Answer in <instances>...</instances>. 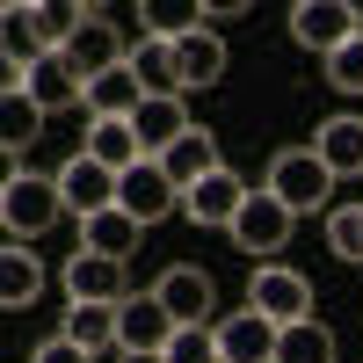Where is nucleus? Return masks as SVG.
Here are the masks:
<instances>
[{
  "label": "nucleus",
  "instance_id": "f257e3e1",
  "mask_svg": "<svg viewBox=\"0 0 363 363\" xmlns=\"http://www.w3.org/2000/svg\"><path fill=\"white\" fill-rule=\"evenodd\" d=\"M58 218H66L58 174H29V167H15L8 182H0V225L15 233V247H22V240H37V233H51Z\"/></svg>",
  "mask_w": 363,
  "mask_h": 363
},
{
  "label": "nucleus",
  "instance_id": "f03ea898",
  "mask_svg": "<svg viewBox=\"0 0 363 363\" xmlns=\"http://www.w3.org/2000/svg\"><path fill=\"white\" fill-rule=\"evenodd\" d=\"M269 196H277L291 218H306V211H327V196H335V174L320 167V153L313 145H291V153H277L269 160V182H262Z\"/></svg>",
  "mask_w": 363,
  "mask_h": 363
},
{
  "label": "nucleus",
  "instance_id": "7ed1b4c3",
  "mask_svg": "<svg viewBox=\"0 0 363 363\" xmlns=\"http://www.w3.org/2000/svg\"><path fill=\"white\" fill-rule=\"evenodd\" d=\"M247 306L262 320H277V327H298V320H313V284L298 269H284V262H262L255 284H247Z\"/></svg>",
  "mask_w": 363,
  "mask_h": 363
},
{
  "label": "nucleus",
  "instance_id": "20e7f679",
  "mask_svg": "<svg viewBox=\"0 0 363 363\" xmlns=\"http://www.w3.org/2000/svg\"><path fill=\"white\" fill-rule=\"evenodd\" d=\"M291 37L306 51H320V58H335L349 37H363V15L349 8V0H298L291 8Z\"/></svg>",
  "mask_w": 363,
  "mask_h": 363
},
{
  "label": "nucleus",
  "instance_id": "39448f33",
  "mask_svg": "<svg viewBox=\"0 0 363 363\" xmlns=\"http://www.w3.org/2000/svg\"><path fill=\"white\" fill-rule=\"evenodd\" d=\"M58 58H66V66L80 73V87H87V80H102V73H116V66H124L131 51H124V37H116V22H109L102 8H87V22L73 29V44L58 51Z\"/></svg>",
  "mask_w": 363,
  "mask_h": 363
},
{
  "label": "nucleus",
  "instance_id": "423d86ee",
  "mask_svg": "<svg viewBox=\"0 0 363 363\" xmlns=\"http://www.w3.org/2000/svg\"><path fill=\"white\" fill-rule=\"evenodd\" d=\"M174 342V313L160 298H124L116 306V356H167Z\"/></svg>",
  "mask_w": 363,
  "mask_h": 363
},
{
  "label": "nucleus",
  "instance_id": "0eeeda50",
  "mask_svg": "<svg viewBox=\"0 0 363 363\" xmlns=\"http://www.w3.org/2000/svg\"><path fill=\"white\" fill-rule=\"evenodd\" d=\"M116 182H124V174H109L102 160L73 153L66 167H58V196H66V211L87 225V218H102V211H116Z\"/></svg>",
  "mask_w": 363,
  "mask_h": 363
},
{
  "label": "nucleus",
  "instance_id": "6e6552de",
  "mask_svg": "<svg viewBox=\"0 0 363 363\" xmlns=\"http://www.w3.org/2000/svg\"><path fill=\"white\" fill-rule=\"evenodd\" d=\"M291 211L269 196V189H255L247 203H240V218H233V240H240V255H284V240H291Z\"/></svg>",
  "mask_w": 363,
  "mask_h": 363
},
{
  "label": "nucleus",
  "instance_id": "1a4fd4ad",
  "mask_svg": "<svg viewBox=\"0 0 363 363\" xmlns=\"http://www.w3.org/2000/svg\"><path fill=\"white\" fill-rule=\"evenodd\" d=\"M116 203H124L138 225H160L167 211H182V189L167 182V167H160V160H138L124 182H116Z\"/></svg>",
  "mask_w": 363,
  "mask_h": 363
},
{
  "label": "nucleus",
  "instance_id": "9d476101",
  "mask_svg": "<svg viewBox=\"0 0 363 363\" xmlns=\"http://www.w3.org/2000/svg\"><path fill=\"white\" fill-rule=\"evenodd\" d=\"M247 196H255L247 182H240L233 167H218L211 182L182 189V218H189V225H225V233H233V218H240V203H247Z\"/></svg>",
  "mask_w": 363,
  "mask_h": 363
},
{
  "label": "nucleus",
  "instance_id": "9b49d317",
  "mask_svg": "<svg viewBox=\"0 0 363 363\" xmlns=\"http://www.w3.org/2000/svg\"><path fill=\"white\" fill-rule=\"evenodd\" d=\"M153 298L174 313V327H203V320H211V306H218V291H211V277H203L196 262H174L167 277L153 284Z\"/></svg>",
  "mask_w": 363,
  "mask_h": 363
},
{
  "label": "nucleus",
  "instance_id": "f8f14e48",
  "mask_svg": "<svg viewBox=\"0 0 363 363\" xmlns=\"http://www.w3.org/2000/svg\"><path fill=\"white\" fill-rule=\"evenodd\" d=\"M131 131H138V145H145V160H167L174 138H189L196 124H189V109H182V95H145L138 116H131Z\"/></svg>",
  "mask_w": 363,
  "mask_h": 363
},
{
  "label": "nucleus",
  "instance_id": "ddd939ff",
  "mask_svg": "<svg viewBox=\"0 0 363 363\" xmlns=\"http://www.w3.org/2000/svg\"><path fill=\"white\" fill-rule=\"evenodd\" d=\"M66 298H73V306H124V262L80 247L66 262Z\"/></svg>",
  "mask_w": 363,
  "mask_h": 363
},
{
  "label": "nucleus",
  "instance_id": "4468645a",
  "mask_svg": "<svg viewBox=\"0 0 363 363\" xmlns=\"http://www.w3.org/2000/svg\"><path fill=\"white\" fill-rule=\"evenodd\" d=\"M0 51H8V87H22V80L51 58L44 37H37V8H22V0H15V8H0Z\"/></svg>",
  "mask_w": 363,
  "mask_h": 363
},
{
  "label": "nucleus",
  "instance_id": "2eb2a0df",
  "mask_svg": "<svg viewBox=\"0 0 363 363\" xmlns=\"http://www.w3.org/2000/svg\"><path fill=\"white\" fill-rule=\"evenodd\" d=\"M277 335H284V327L262 320V313L247 306V313L218 320V356H225V363H277Z\"/></svg>",
  "mask_w": 363,
  "mask_h": 363
},
{
  "label": "nucleus",
  "instance_id": "dca6fc26",
  "mask_svg": "<svg viewBox=\"0 0 363 363\" xmlns=\"http://www.w3.org/2000/svg\"><path fill=\"white\" fill-rule=\"evenodd\" d=\"M22 95H29V102H37L44 116H58V109H80V102H87V87H80V73L66 66V58H58V51H51V58H44V66H37V73H29V80H22Z\"/></svg>",
  "mask_w": 363,
  "mask_h": 363
},
{
  "label": "nucleus",
  "instance_id": "f3484780",
  "mask_svg": "<svg viewBox=\"0 0 363 363\" xmlns=\"http://www.w3.org/2000/svg\"><path fill=\"white\" fill-rule=\"evenodd\" d=\"M313 153H320V167L327 174H363V116H327L320 124V138H313Z\"/></svg>",
  "mask_w": 363,
  "mask_h": 363
},
{
  "label": "nucleus",
  "instance_id": "a211bd4d",
  "mask_svg": "<svg viewBox=\"0 0 363 363\" xmlns=\"http://www.w3.org/2000/svg\"><path fill=\"white\" fill-rule=\"evenodd\" d=\"M87 160H102L109 174H131L138 160H145V145H138V131H131V116H109V124H87V145H80Z\"/></svg>",
  "mask_w": 363,
  "mask_h": 363
},
{
  "label": "nucleus",
  "instance_id": "6ab92c4d",
  "mask_svg": "<svg viewBox=\"0 0 363 363\" xmlns=\"http://www.w3.org/2000/svg\"><path fill=\"white\" fill-rule=\"evenodd\" d=\"M138 102H145V87H138V73L131 66H116V73H102V80H87V124H109V116H138Z\"/></svg>",
  "mask_w": 363,
  "mask_h": 363
},
{
  "label": "nucleus",
  "instance_id": "aec40b11",
  "mask_svg": "<svg viewBox=\"0 0 363 363\" xmlns=\"http://www.w3.org/2000/svg\"><path fill=\"white\" fill-rule=\"evenodd\" d=\"M160 167H167V182H174V189H196V182H211L225 160H218V138H211V131L196 124L189 138H174V153H167Z\"/></svg>",
  "mask_w": 363,
  "mask_h": 363
},
{
  "label": "nucleus",
  "instance_id": "412c9836",
  "mask_svg": "<svg viewBox=\"0 0 363 363\" xmlns=\"http://www.w3.org/2000/svg\"><path fill=\"white\" fill-rule=\"evenodd\" d=\"M174 66H182V87H218L225 80V37H218V29L182 37L174 44Z\"/></svg>",
  "mask_w": 363,
  "mask_h": 363
},
{
  "label": "nucleus",
  "instance_id": "4be33fe9",
  "mask_svg": "<svg viewBox=\"0 0 363 363\" xmlns=\"http://www.w3.org/2000/svg\"><path fill=\"white\" fill-rule=\"evenodd\" d=\"M138 22H145V37L182 44V37H196L211 22V8H196V0H138Z\"/></svg>",
  "mask_w": 363,
  "mask_h": 363
},
{
  "label": "nucleus",
  "instance_id": "5701e85b",
  "mask_svg": "<svg viewBox=\"0 0 363 363\" xmlns=\"http://www.w3.org/2000/svg\"><path fill=\"white\" fill-rule=\"evenodd\" d=\"M138 233H145V225L131 218L124 203H116V211H102V218H87V225H80V247H87V255H109V262H124V255L138 247Z\"/></svg>",
  "mask_w": 363,
  "mask_h": 363
},
{
  "label": "nucleus",
  "instance_id": "b1692460",
  "mask_svg": "<svg viewBox=\"0 0 363 363\" xmlns=\"http://www.w3.org/2000/svg\"><path fill=\"white\" fill-rule=\"evenodd\" d=\"M124 66L138 73V87H145V95H182V66H174V44H160V37H138V51L124 58Z\"/></svg>",
  "mask_w": 363,
  "mask_h": 363
},
{
  "label": "nucleus",
  "instance_id": "393cba45",
  "mask_svg": "<svg viewBox=\"0 0 363 363\" xmlns=\"http://www.w3.org/2000/svg\"><path fill=\"white\" fill-rule=\"evenodd\" d=\"M37 131H44V109L22 95V87H8V102H0V145H8V153L22 160L29 145H37Z\"/></svg>",
  "mask_w": 363,
  "mask_h": 363
},
{
  "label": "nucleus",
  "instance_id": "a878e982",
  "mask_svg": "<svg viewBox=\"0 0 363 363\" xmlns=\"http://www.w3.org/2000/svg\"><path fill=\"white\" fill-rule=\"evenodd\" d=\"M58 335H66V342H80L87 356H95V349H116V306H73Z\"/></svg>",
  "mask_w": 363,
  "mask_h": 363
},
{
  "label": "nucleus",
  "instance_id": "bb28decb",
  "mask_svg": "<svg viewBox=\"0 0 363 363\" xmlns=\"http://www.w3.org/2000/svg\"><path fill=\"white\" fill-rule=\"evenodd\" d=\"M277 363H335V335L320 320H298L277 335Z\"/></svg>",
  "mask_w": 363,
  "mask_h": 363
},
{
  "label": "nucleus",
  "instance_id": "cd10ccee",
  "mask_svg": "<svg viewBox=\"0 0 363 363\" xmlns=\"http://www.w3.org/2000/svg\"><path fill=\"white\" fill-rule=\"evenodd\" d=\"M37 291H44V262L8 247V255H0V306H29Z\"/></svg>",
  "mask_w": 363,
  "mask_h": 363
},
{
  "label": "nucleus",
  "instance_id": "c85d7f7f",
  "mask_svg": "<svg viewBox=\"0 0 363 363\" xmlns=\"http://www.w3.org/2000/svg\"><path fill=\"white\" fill-rule=\"evenodd\" d=\"M327 247H335L342 262H363V203L327 211Z\"/></svg>",
  "mask_w": 363,
  "mask_h": 363
},
{
  "label": "nucleus",
  "instance_id": "c756f323",
  "mask_svg": "<svg viewBox=\"0 0 363 363\" xmlns=\"http://www.w3.org/2000/svg\"><path fill=\"white\" fill-rule=\"evenodd\" d=\"M167 363H225V356H218V327H174Z\"/></svg>",
  "mask_w": 363,
  "mask_h": 363
},
{
  "label": "nucleus",
  "instance_id": "7c9ffc66",
  "mask_svg": "<svg viewBox=\"0 0 363 363\" xmlns=\"http://www.w3.org/2000/svg\"><path fill=\"white\" fill-rule=\"evenodd\" d=\"M80 22H87V8H66V0H51V8H37V37H44V51H66Z\"/></svg>",
  "mask_w": 363,
  "mask_h": 363
},
{
  "label": "nucleus",
  "instance_id": "2f4dec72",
  "mask_svg": "<svg viewBox=\"0 0 363 363\" xmlns=\"http://www.w3.org/2000/svg\"><path fill=\"white\" fill-rule=\"evenodd\" d=\"M327 87H342V95H363V37H349L335 58H327Z\"/></svg>",
  "mask_w": 363,
  "mask_h": 363
},
{
  "label": "nucleus",
  "instance_id": "473e14b6",
  "mask_svg": "<svg viewBox=\"0 0 363 363\" xmlns=\"http://www.w3.org/2000/svg\"><path fill=\"white\" fill-rule=\"evenodd\" d=\"M29 363H95V356H87L80 342H66V335H51V342H37V356H29Z\"/></svg>",
  "mask_w": 363,
  "mask_h": 363
},
{
  "label": "nucleus",
  "instance_id": "72a5a7b5",
  "mask_svg": "<svg viewBox=\"0 0 363 363\" xmlns=\"http://www.w3.org/2000/svg\"><path fill=\"white\" fill-rule=\"evenodd\" d=\"M116 363H167V356H116Z\"/></svg>",
  "mask_w": 363,
  "mask_h": 363
}]
</instances>
